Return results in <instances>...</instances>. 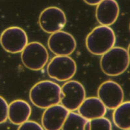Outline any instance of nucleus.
<instances>
[{"mask_svg": "<svg viewBox=\"0 0 130 130\" xmlns=\"http://www.w3.org/2000/svg\"><path fill=\"white\" fill-rule=\"evenodd\" d=\"M61 87L49 80L41 81L32 86L29 91V99L35 106L47 109L61 103Z\"/></svg>", "mask_w": 130, "mask_h": 130, "instance_id": "1", "label": "nucleus"}, {"mask_svg": "<svg viewBox=\"0 0 130 130\" xmlns=\"http://www.w3.org/2000/svg\"><path fill=\"white\" fill-rule=\"evenodd\" d=\"M116 35L111 27L106 25L96 27L86 38V47L90 53L102 55L115 46Z\"/></svg>", "mask_w": 130, "mask_h": 130, "instance_id": "2", "label": "nucleus"}, {"mask_svg": "<svg viewBox=\"0 0 130 130\" xmlns=\"http://www.w3.org/2000/svg\"><path fill=\"white\" fill-rule=\"evenodd\" d=\"M130 61L126 49L113 47L102 55L100 67L102 72L108 76H118L126 71Z\"/></svg>", "mask_w": 130, "mask_h": 130, "instance_id": "3", "label": "nucleus"}, {"mask_svg": "<svg viewBox=\"0 0 130 130\" xmlns=\"http://www.w3.org/2000/svg\"><path fill=\"white\" fill-rule=\"evenodd\" d=\"M21 59L27 68L39 71L48 62L49 53L42 44L39 42H31L28 43L21 52Z\"/></svg>", "mask_w": 130, "mask_h": 130, "instance_id": "4", "label": "nucleus"}, {"mask_svg": "<svg viewBox=\"0 0 130 130\" xmlns=\"http://www.w3.org/2000/svg\"><path fill=\"white\" fill-rule=\"evenodd\" d=\"M77 71V64L70 56L57 55L49 62L47 72L51 78L59 81L71 79Z\"/></svg>", "mask_w": 130, "mask_h": 130, "instance_id": "5", "label": "nucleus"}, {"mask_svg": "<svg viewBox=\"0 0 130 130\" xmlns=\"http://www.w3.org/2000/svg\"><path fill=\"white\" fill-rule=\"evenodd\" d=\"M28 44L26 32L19 27L5 29L0 36V44L5 51L12 54L21 53Z\"/></svg>", "mask_w": 130, "mask_h": 130, "instance_id": "6", "label": "nucleus"}, {"mask_svg": "<svg viewBox=\"0 0 130 130\" xmlns=\"http://www.w3.org/2000/svg\"><path fill=\"white\" fill-rule=\"evenodd\" d=\"M61 104L70 112L78 109L86 98L85 89L81 83L75 80L67 81L61 87Z\"/></svg>", "mask_w": 130, "mask_h": 130, "instance_id": "7", "label": "nucleus"}, {"mask_svg": "<svg viewBox=\"0 0 130 130\" xmlns=\"http://www.w3.org/2000/svg\"><path fill=\"white\" fill-rule=\"evenodd\" d=\"M67 16L64 12L57 7H49L40 14L39 23L44 32L52 34L61 31L67 24Z\"/></svg>", "mask_w": 130, "mask_h": 130, "instance_id": "8", "label": "nucleus"}, {"mask_svg": "<svg viewBox=\"0 0 130 130\" xmlns=\"http://www.w3.org/2000/svg\"><path fill=\"white\" fill-rule=\"evenodd\" d=\"M97 94L98 98L108 109L114 110L124 102V90L118 83L111 80L102 83Z\"/></svg>", "mask_w": 130, "mask_h": 130, "instance_id": "9", "label": "nucleus"}, {"mask_svg": "<svg viewBox=\"0 0 130 130\" xmlns=\"http://www.w3.org/2000/svg\"><path fill=\"white\" fill-rule=\"evenodd\" d=\"M50 50L55 55L69 56L77 47V43L72 35L59 31L51 34L47 41Z\"/></svg>", "mask_w": 130, "mask_h": 130, "instance_id": "10", "label": "nucleus"}, {"mask_svg": "<svg viewBox=\"0 0 130 130\" xmlns=\"http://www.w3.org/2000/svg\"><path fill=\"white\" fill-rule=\"evenodd\" d=\"M69 112L61 104L47 108L42 116V126L44 130H61Z\"/></svg>", "mask_w": 130, "mask_h": 130, "instance_id": "11", "label": "nucleus"}, {"mask_svg": "<svg viewBox=\"0 0 130 130\" xmlns=\"http://www.w3.org/2000/svg\"><path fill=\"white\" fill-rule=\"evenodd\" d=\"M120 13V7L116 0H102L97 5L96 18L101 25L110 26L116 22Z\"/></svg>", "mask_w": 130, "mask_h": 130, "instance_id": "12", "label": "nucleus"}, {"mask_svg": "<svg viewBox=\"0 0 130 130\" xmlns=\"http://www.w3.org/2000/svg\"><path fill=\"white\" fill-rule=\"evenodd\" d=\"M78 113L89 120L104 117L107 108L98 97L86 98L79 107Z\"/></svg>", "mask_w": 130, "mask_h": 130, "instance_id": "13", "label": "nucleus"}, {"mask_svg": "<svg viewBox=\"0 0 130 130\" xmlns=\"http://www.w3.org/2000/svg\"><path fill=\"white\" fill-rule=\"evenodd\" d=\"M31 112V107L28 102L23 100H16L9 105L8 119L12 124L20 126L29 120Z\"/></svg>", "mask_w": 130, "mask_h": 130, "instance_id": "14", "label": "nucleus"}, {"mask_svg": "<svg viewBox=\"0 0 130 130\" xmlns=\"http://www.w3.org/2000/svg\"><path fill=\"white\" fill-rule=\"evenodd\" d=\"M112 120L118 128L127 130L130 128V101L123 102L114 109Z\"/></svg>", "mask_w": 130, "mask_h": 130, "instance_id": "15", "label": "nucleus"}, {"mask_svg": "<svg viewBox=\"0 0 130 130\" xmlns=\"http://www.w3.org/2000/svg\"><path fill=\"white\" fill-rule=\"evenodd\" d=\"M90 120L74 111H70L61 130H90Z\"/></svg>", "mask_w": 130, "mask_h": 130, "instance_id": "16", "label": "nucleus"}, {"mask_svg": "<svg viewBox=\"0 0 130 130\" xmlns=\"http://www.w3.org/2000/svg\"><path fill=\"white\" fill-rule=\"evenodd\" d=\"M90 130H112L111 121L104 117L90 120Z\"/></svg>", "mask_w": 130, "mask_h": 130, "instance_id": "17", "label": "nucleus"}, {"mask_svg": "<svg viewBox=\"0 0 130 130\" xmlns=\"http://www.w3.org/2000/svg\"><path fill=\"white\" fill-rule=\"evenodd\" d=\"M9 104L2 96H0V124L5 122L8 119Z\"/></svg>", "mask_w": 130, "mask_h": 130, "instance_id": "18", "label": "nucleus"}, {"mask_svg": "<svg viewBox=\"0 0 130 130\" xmlns=\"http://www.w3.org/2000/svg\"><path fill=\"white\" fill-rule=\"evenodd\" d=\"M18 130H44L42 125L37 122L27 120L20 125Z\"/></svg>", "mask_w": 130, "mask_h": 130, "instance_id": "19", "label": "nucleus"}, {"mask_svg": "<svg viewBox=\"0 0 130 130\" xmlns=\"http://www.w3.org/2000/svg\"><path fill=\"white\" fill-rule=\"evenodd\" d=\"M83 1L89 5L94 6V5H97L98 3H100L102 0H83Z\"/></svg>", "mask_w": 130, "mask_h": 130, "instance_id": "20", "label": "nucleus"}, {"mask_svg": "<svg viewBox=\"0 0 130 130\" xmlns=\"http://www.w3.org/2000/svg\"><path fill=\"white\" fill-rule=\"evenodd\" d=\"M127 53H128V55H129V61H130V44L128 46V47H127Z\"/></svg>", "mask_w": 130, "mask_h": 130, "instance_id": "21", "label": "nucleus"}, {"mask_svg": "<svg viewBox=\"0 0 130 130\" xmlns=\"http://www.w3.org/2000/svg\"><path fill=\"white\" fill-rule=\"evenodd\" d=\"M129 30H130V24H129Z\"/></svg>", "mask_w": 130, "mask_h": 130, "instance_id": "22", "label": "nucleus"}, {"mask_svg": "<svg viewBox=\"0 0 130 130\" xmlns=\"http://www.w3.org/2000/svg\"><path fill=\"white\" fill-rule=\"evenodd\" d=\"M127 130H130V128H129V129H127Z\"/></svg>", "mask_w": 130, "mask_h": 130, "instance_id": "23", "label": "nucleus"}]
</instances>
